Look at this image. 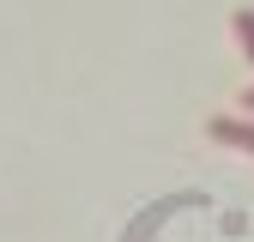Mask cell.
I'll return each instance as SVG.
<instances>
[{
    "label": "cell",
    "mask_w": 254,
    "mask_h": 242,
    "mask_svg": "<svg viewBox=\"0 0 254 242\" xmlns=\"http://www.w3.org/2000/svg\"><path fill=\"white\" fill-rule=\"evenodd\" d=\"M230 30H236V49L248 55V67H254V6H236L230 12Z\"/></svg>",
    "instance_id": "cell-2"
},
{
    "label": "cell",
    "mask_w": 254,
    "mask_h": 242,
    "mask_svg": "<svg viewBox=\"0 0 254 242\" xmlns=\"http://www.w3.org/2000/svg\"><path fill=\"white\" fill-rule=\"evenodd\" d=\"M242 115H254V85H242Z\"/></svg>",
    "instance_id": "cell-3"
},
{
    "label": "cell",
    "mask_w": 254,
    "mask_h": 242,
    "mask_svg": "<svg viewBox=\"0 0 254 242\" xmlns=\"http://www.w3.org/2000/svg\"><path fill=\"white\" fill-rule=\"evenodd\" d=\"M206 139H218V145L248 151V158H254V115H212V121H206Z\"/></svg>",
    "instance_id": "cell-1"
}]
</instances>
